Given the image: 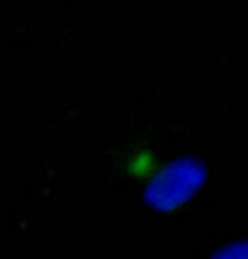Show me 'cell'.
<instances>
[{
  "mask_svg": "<svg viewBox=\"0 0 248 259\" xmlns=\"http://www.w3.org/2000/svg\"><path fill=\"white\" fill-rule=\"evenodd\" d=\"M206 168L198 160L183 157L164 167L147 185L146 202L152 209L169 212L184 205L203 187Z\"/></svg>",
  "mask_w": 248,
  "mask_h": 259,
  "instance_id": "1",
  "label": "cell"
},
{
  "mask_svg": "<svg viewBox=\"0 0 248 259\" xmlns=\"http://www.w3.org/2000/svg\"><path fill=\"white\" fill-rule=\"evenodd\" d=\"M211 259H248V239L231 242L221 247L211 256Z\"/></svg>",
  "mask_w": 248,
  "mask_h": 259,
  "instance_id": "2",
  "label": "cell"
}]
</instances>
